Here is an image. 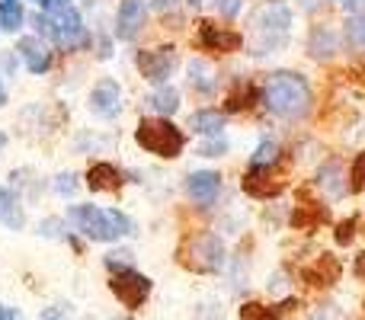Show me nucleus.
Returning a JSON list of instances; mask_svg holds the SVG:
<instances>
[{
    "instance_id": "obj_1",
    "label": "nucleus",
    "mask_w": 365,
    "mask_h": 320,
    "mask_svg": "<svg viewBox=\"0 0 365 320\" xmlns=\"http://www.w3.org/2000/svg\"><path fill=\"white\" fill-rule=\"evenodd\" d=\"M263 106L269 109L279 119L298 122L311 113V103H314V93H311V83L304 81V74L298 71H276V74L266 77L263 83Z\"/></svg>"
},
{
    "instance_id": "obj_2",
    "label": "nucleus",
    "mask_w": 365,
    "mask_h": 320,
    "mask_svg": "<svg viewBox=\"0 0 365 320\" xmlns=\"http://www.w3.org/2000/svg\"><path fill=\"white\" fill-rule=\"evenodd\" d=\"M292 38V10L285 0H266L253 10L250 16V55L263 58V55H276L289 45Z\"/></svg>"
},
{
    "instance_id": "obj_3",
    "label": "nucleus",
    "mask_w": 365,
    "mask_h": 320,
    "mask_svg": "<svg viewBox=\"0 0 365 320\" xmlns=\"http://www.w3.org/2000/svg\"><path fill=\"white\" fill-rule=\"evenodd\" d=\"M68 224L81 231L87 240L96 244H109L119 237H132L135 221L119 208H100V205H71L68 208Z\"/></svg>"
},
{
    "instance_id": "obj_4",
    "label": "nucleus",
    "mask_w": 365,
    "mask_h": 320,
    "mask_svg": "<svg viewBox=\"0 0 365 320\" xmlns=\"http://www.w3.org/2000/svg\"><path fill=\"white\" fill-rule=\"evenodd\" d=\"M135 141L145 154H154L160 160H177L186 151V132L180 125H173L164 115H148L135 128Z\"/></svg>"
},
{
    "instance_id": "obj_5",
    "label": "nucleus",
    "mask_w": 365,
    "mask_h": 320,
    "mask_svg": "<svg viewBox=\"0 0 365 320\" xmlns=\"http://www.w3.org/2000/svg\"><path fill=\"white\" fill-rule=\"evenodd\" d=\"M182 263L195 272H221L227 263V253H225V240L212 231H199V234H189L186 244L180 250Z\"/></svg>"
},
{
    "instance_id": "obj_6",
    "label": "nucleus",
    "mask_w": 365,
    "mask_h": 320,
    "mask_svg": "<svg viewBox=\"0 0 365 320\" xmlns=\"http://www.w3.org/2000/svg\"><path fill=\"white\" fill-rule=\"evenodd\" d=\"M177 61H180V58H177V48H173V45L141 48L138 55H135V68H138V74L145 77L148 83H154V87H164V83L170 81Z\"/></svg>"
},
{
    "instance_id": "obj_7",
    "label": "nucleus",
    "mask_w": 365,
    "mask_h": 320,
    "mask_svg": "<svg viewBox=\"0 0 365 320\" xmlns=\"http://www.w3.org/2000/svg\"><path fill=\"white\" fill-rule=\"evenodd\" d=\"M151 289H154V282L138 269H119L109 279V291H113L122 301V308H128V311L141 308V304L148 301V295H151Z\"/></svg>"
},
{
    "instance_id": "obj_8",
    "label": "nucleus",
    "mask_w": 365,
    "mask_h": 320,
    "mask_svg": "<svg viewBox=\"0 0 365 320\" xmlns=\"http://www.w3.org/2000/svg\"><path fill=\"white\" fill-rule=\"evenodd\" d=\"M55 45L58 48H64V51L93 48V32L87 29V23H83V16H81L77 6H71L68 13L55 16Z\"/></svg>"
},
{
    "instance_id": "obj_9",
    "label": "nucleus",
    "mask_w": 365,
    "mask_h": 320,
    "mask_svg": "<svg viewBox=\"0 0 365 320\" xmlns=\"http://www.w3.org/2000/svg\"><path fill=\"white\" fill-rule=\"evenodd\" d=\"M195 42L202 51H215V55H231V51L244 48V36L227 26H218L212 19H199L195 23Z\"/></svg>"
},
{
    "instance_id": "obj_10",
    "label": "nucleus",
    "mask_w": 365,
    "mask_h": 320,
    "mask_svg": "<svg viewBox=\"0 0 365 320\" xmlns=\"http://www.w3.org/2000/svg\"><path fill=\"white\" fill-rule=\"evenodd\" d=\"M87 106H90V113H93L96 119L113 122L115 115L122 113V87H119V81H113V77L96 81L93 90H90Z\"/></svg>"
},
{
    "instance_id": "obj_11",
    "label": "nucleus",
    "mask_w": 365,
    "mask_h": 320,
    "mask_svg": "<svg viewBox=\"0 0 365 320\" xmlns=\"http://www.w3.org/2000/svg\"><path fill=\"white\" fill-rule=\"evenodd\" d=\"M19 55V61L26 64V71H29L32 77H42L51 71V61H55V51H51V45L45 42L42 36H23L16 42V48H13Z\"/></svg>"
},
{
    "instance_id": "obj_12",
    "label": "nucleus",
    "mask_w": 365,
    "mask_h": 320,
    "mask_svg": "<svg viewBox=\"0 0 365 320\" xmlns=\"http://www.w3.org/2000/svg\"><path fill=\"white\" fill-rule=\"evenodd\" d=\"M240 189H244L250 199H272V195H279L285 189V182L276 180V173H272L269 163H250L247 173H244Z\"/></svg>"
},
{
    "instance_id": "obj_13",
    "label": "nucleus",
    "mask_w": 365,
    "mask_h": 320,
    "mask_svg": "<svg viewBox=\"0 0 365 320\" xmlns=\"http://www.w3.org/2000/svg\"><path fill=\"white\" fill-rule=\"evenodd\" d=\"M145 16H148L145 0H122L119 10H115L113 36L119 38V42H132V38H138V32L145 29Z\"/></svg>"
},
{
    "instance_id": "obj_14",
    "label": "nucleus",
    "mask_w": 365,
    "mask_h": 320,
    "mask_svg": "<svg viewBox=\"0 0 365 320\" xmlns=\"http://www.w3.org/2000/svg\"><path fill=\"white\" fill-rule=\"evenodd\" d=\"M186 192L195 205H215L221 195V173L218 170H195V173L186 176Z\"/></svg>"
},
{
    "instance_id": "obj_15",
    "label": "nucleus",
    "mask_w": 365,
    "mask_h": 320,
    "mask_svg": "<svg viewBox=\"0 0 365 320\" xmlns=\"http://www.w3.org/2000/svg\"><path fill=\"white\" fill-rule=\"evenodd\" d=\"M340 42H343V36L334 26L317 23V26H311L304 48H308V55L314 58V61H330V58H336V51H340Z\"/></svg>"
},
{
    "instance_id": "obj_16",
    "label": "nucleus",
    "mask_w": 365,
    "mask_h": 320,
    "mask_svg": "<svg viewBox=\"0 0 365 320\" xmlns=\"http://www.w3.org/2000/svg\"><path fill=\"white\" fill-rule=\"evenodd\" d=\"M122 170L109 160H96L87 170V189L90 192H119L122 189Z\"/></svg>"
},
{
    "instance_id": "obj_17",
    "label": "nucleus",
    "mask_w": 365,
    "mask_h": 320,
    "mask_svg": "<svg viewBox=\"0 0 365 320\" xmlns=\"http://www.w3.org/2000/svg\"><path fill=\"white\" fill-rule=\"evenodd\" d=\"M0 224L10 227V231H23V227H26L23 199H19L16 189L4 186V182H0Z\"/></svg>"
},
{
    "instance_id": "obj_18",
    "label": "nucleus",
    "mask_w": 365,
    "mask_h": 320,
    "mask_svg": "<svg viewBox=\"0 0 365 320\" xmlns=\"http://www.w3.org/2000/svg\"><path fill=\"white\" fill-rule=\"evenodd\" d=\"M225 125H227V115L221 109H195L189 115V128L195 135H202V138H218L225 132Z\"/></svg>"
},
{
    "instance_id": "obj_19",
    "label": "nucleus",
    "mask_w": 365,
    "mask_h": 320,
    "mask_svg": "<svg viewBox=\"0 0 365 320\" xmlns=\"http://www.w3.org/2000/svg\"><path fill=\"white\" fill-rule=\"evenodd\" d=\"M186 74H189V87H192L195 93H215V87H218L215 71L208 68L202 58H192V61L186 64Z\"/></svg>"
},
{
    "instance_id": "obj_20",
    "label": "nucleus",
    "mask_w": 365,
    "mask_h": 320,
    "mask_svg": "<svg viewBox=\"0 0 365 320\" xmlns=\"http://www.w3.org/2000/svg\"><path fill=\"white\" fill-rule=\"evenodd\" d=\"M340 272H343L340 263H336L330 253H324L314 266H308V269H304V279H308L311 285H334L336 279H340Z\"/></svg>"
},
{
    "instance_id": "obj_21",
    "label": "nucleus",
    "mask_w": 365,
    "mask_h": 320,
    "mask_svg": "<svg viewBox=\"0 0 365 320\" xmlns=\"http://www.w3.org/2000/svg\"><path fill=\"white\" fill-rule=\"evenodd\" d=\"M148 109H151L154 115H164V119H170L173 113L180 109V93L170 87V83H164V87H158L151 96H148Z\"/></svg>"
},
{
    "instance_id": "obj_22",
    "label": "nucleus",
    "mask_w": 365,
    "mask_h": 320,
    "mask_svg": "<svg viewBox=\"0 0 365 320\" xmlns=\"http://www.w3.org/2000/svg\"><path fill=\"white\" fill-rule=\"evenodd\" d=\"M343 45L353 55H365V13H353L343 23Z\"/></svg>"
},
{
    "instance_id": "obj_23",
    "label": "nucleus",
    "mask_w": 365,
    "mask_h": 320,
    "mask_svg": "<svg viewBox=\"0 0 365 320\" xmlns=\"http://www.w3.org/2000/svg\"><path fill=\"white\" fill-rule=\"evenodd\" d=\"M317 186L321 189H327L330 195H334V199H340L343 192H346V182H343V170H340V163L336 160H327L321 167V173H317Z\"/></svg>"
},
{
    "instance_id": "obj_24",
    "label": "nucleus",
    "mask_w": 365,
    "mask_h": 320,
    "mask_svg": "<svg viewBox=\"0 0 365 320\" xmlns=\"http://www.w3.org/2000/svg\"><path fill=\"white\" fill-rule=\"evenodd\" d=\"M26 23L23 0H4L0 4V32H19Z\"/></svg>"
},
{
    "instance_id": "obj_25",
    "label": "nucleus",
    "mask_w": 365,
    "mask_h": 320,
    "mask_svg": "<svg viewBox=\"0 0 365 320\" xmlns=\"http://www.w3.org/2000/svg\"><path fill=\"white\" fill-rule=\"evenodd\" d=\"M330 215H327V208L324 205H317V202H304V205H298L295 208V227H302V231H311V227H317L321 221H327Z\"/></svg>"
},
{
    "instance_id": "obj_26",
    "label": "nucleus",
    "mask_w": 365,
    "mask_h": 320,
    "mask_svg": "<svg viewBox=\"0 0 365 320\" xmlns=\"http://www.w3.org/2000/svg\"><path fill=\"white\" fill-rule=\"evenodd\" d=\"M68 218H58V215H51V218H42L38 221V234L48 240H71V231H68Z\"/></svg>"
},
{
    "instance_id": "obj_27",
    "label": "nucleus",
    "mask_w": 365,
    "mask_h": 320,
    "mask_svg": "<svg viewBox=\"0 0 365 320\" xmlns=\"http://www.w3.org/2000/svg\"><path fill=\"white\" fill-rule=\"evenodd\" d=\"M292 304H282V308H263V304H244V308H240V320H279L285 314V311H289Z\"/></svg>"
},
{
    "instance_id": "obj_28",
    "label": "nucleus",
    "mask_w": 365,
    "mask_h": 320,
    "mask_svg": "<svg viewBox=\"0 0 365 320\" xmlns=\"http://www.w3.org/2000/svg\"><path fill=\"white\" fill-rule=\"evenodd\" d=\"M349 192H365V151H359L353 158V167H349V180H346Z\"/></svg>"
},
{
    "instance_id": "obj_29",
    "label": "nucleus",
    "mask_w": 365,
    "mask_h": 320,
    "mask_svg": "<svg viewBox=\"0 0 365 320\" xmlns=\"http://www.w3.org/2000/svg\"><path fill=\"white\" fill-rule=\"evenodd\" d=\"M250 96H253V90L247 87L244 81H237V83H234V90L227 93V113H240L244 106H250V103H247Z\"/></svg>"
},
{
    "instance_id": "obj_30",
    "label": "nucleus",
    "mask_w": 365,
    "mask_h": 320,
    "mask_svg": "<svg viewBox=\"0 0 365 320\" xmlns=\"http://www.w3.org/2000/svg\"><path fill=\"white\" fill-rule=\"evenodd\" d=\"M279 160V141H272V138H263L257 145V151H253V158H250V163H276Z\"/></svg>"
},
{
    "instance_id": "obj_31",
    "label": "nucleus",
    "mask_w": 365,
    "mask_h": 320,
    "mask_svg": "<svg viewBox=\"0 0 365 320\" xmlns=\"http://www.w3.org/2000/svg\"><path fill=\"white\" fill-rule=\"evenodd\" d=\"M103 263H106V269H109V272L132 269V250H109Z\"/></svg>"
},
{
    "instance_id": "obj_32",
    "label": "nucleus",
    "mask_w": 365,
    "mask_h": 320,
    "mask_svg": "<svg viewBox=\"0 0 365 320\" xmlns=\"http://www.w3.org/2000/svg\"><path fill=\"white\" fill-rule=\"evenodd\" d=\"M356 227H359V218H349V221H340L336 224V244H343L346 247L349 240L356 237Z\"/></svg>"
},
{
    "instance_id": "obj_33",
    "label": "nucleus",
    "mask_w": 365,
    "mask_h": 320,
    "mask_svg": "<svg viewBox=\"0 0 365 320\" xmlns=\"http://www.w3.org/2000/svg\"><path fill=\"white\" fill-rule=\"evenodd\" d=\"M225 151H227V141L221 138V135H218V138H208L205 145L199 148V154H202V158H221V154H225Z\"/></svg>"
},
{
    "instance_id": "obj_34",
    "label": "nucleus",
    "mask_w": 365,
    "mask_h": 320,
    "mask_svg": "<svg viewBox=\"0 0 365 320\" xmlns=\"http://www.w3.org/2000/svg\"><path fill=\"white\" fill-rule=\"evenodd\" d=\"M38 6H42V13H48V16H61V13H68L71 6H74V0H38Z\"/></svg>"
},
{
    "instance_id": "obj_35",
    "label": "nucleus",
    "mask_w": 365,
    "mask_h": 320,
    "mask_svg": "<svg viewBox=\"0 0 365 320\" xmlns=\"http://www.w3.org/2000/svg\"><path fill=\"white\" fill-rule=\"evenodd\" d=\"M215 4H218L221 19H234L240 13V6H244V0H215Z\"/></svg>"
},
{
    "instance_id": "obj_36",
    "label": "nucleus",
    "mask_w": 365,
    "mask_h": 320,
    "mask_svg": "<svg viewBox=\"0 0 365 320\" xmlns=\"http://www.w3.org/2000/svg\"><path fill=\"white\" fill-rule=\"evenodd\" d=\"M55 189H58V195H74L77 192V180L71 173H61L55 180Z\"/></svg>"
},
{
    "instance_id": "obj_37",
    "label": "nucleus",
    "mask_w": 365,
    "mask_h": 320,
    "mask_svg": "<svg viewBox=\"0 0 365 320\" xmlns=\"http://www.w3.org/2000/svg\"><path fill=\"white\" fill-rule=\"evenodd\" d=\"M353 272H356V279H365V253H359V257H356Z\"/></svg>"
},
{
    "instance_id": "obj_38",
    "label": "nucleus",
    "mask_w": 365,
    "mask_h": 320,
    "mask_svg": "<svg viewBox=\"0 0 365 320\" xmlns=\"http://www.w3.org/2000/svg\"><path fill=\"white\" fill-rule=\"evenodd\" d=\"M0 320H19V311L16 308H4V304H0Z\"/></svg>"
},
{
    "instance_id": "obj_39",
    "label": "nucleus",
    "mask_w": 365,
    "mask_h": 320,
    "mask_svg": "<svg viewBox=\"0 0 365 320\" xmlns=\"http://www.w3.org/2000/svg\"><path fill=\"white\" fill-rule=\"evenodd\" d=\"M177 4H180V0H154V6H158V10H173Z\"/></svg>"
},
{
    "instance_id": "obj_40",
    "label": "nucleus",
    "mask_w": 365,
    "mask_h": 320,
    "mask_svg": "<svg viewBox=\"0 0 365 320\" xmlns=\"http://www.w3.org/2000/svg\"><path fill=\"white\" fill-rule=\"evenodd\" d=\"M334 4H343L346 10H356V6H359V0H334Z\"/></svg>"
},
{
    "instance_id": "obj_41",
    "label": "nucleus",
    "mask_w": 365,
    "mask_h": 320,
    "mask_svg": "<svg viewBox=\"0 0 365 320\" xmlns=\"http://www.w3.org/2000/svg\"><path fill=\"white\" fill-rule=\"evenodd\" d=\"M6 106V87H4V77H0V109Z\"/></svg>"
},
{
    "instance_id": "obj_42",
    "label": "nucleus",
    "mask_w": 365,
    "mask_h": 320,
    "mask_svg": "<svg viewBox=\"0 0 365 320\" xmlns=\"http://www.w3.org/2000/svg\"><path fill=\"white\" fill-rule=\"evenodd\" d=\"M302 6H304V10H314V6H317V0H304Z\"/></svg>"
},
{
    "instance_id": "obj_43",
    "label": "nucleus",
    "mask_w": 365,
    "mask_h": 320,
    "mask_svg": "<svg viewBox=\"0 0 365 320\" xmlns=\"http://www.w3.org/2000/svg\"><path fill=\"white\" fill-rule=\"evenodd\" d=\"M42 320H61V317H58V314H55V311H48V314H45Z\"/></svg>"
},
{
    "instance_id": "obj_44",
    "label": "nucleus",
    "mask_w": 365,
    "mask_h": 320,
    "mask_svg": "<svg viewBox=\"0 0 365 320\" xmlns=\"http://www.w3.org/2000/svg\"><path fill=\"white\" fill-rule=\"evenodd\" d=\"M4 148H6V135L0 132V151H4Z\"/></svg>"
},
{
    "instance_id": "obj_45",
    "label": "nucleus",
    "mask_w": 365,
    "mask_h": 320,
    "mask_svg": "<svg viewBox=\"0 0 365 320\" xmlns=\"http://www.w3.org/2000/svg\"><path fill=\"white\" fill-rule=\"evenodd\" d=\"M189 4H192V6H202V4H208V0H189Z\"/></svg>"
},
{
    "instance_id": "obj_46",
    "label": "nucleus",
    "mask_w": 365,
    "mask_h": 320,
    "mask_svg": "<svg viewBox=\"0 0 365 320\" xmlns=\"http://www.w3.org/2000/svg\"><path fill=\"white\" fill-rule=\"evenodd\" d=\"M125 320H135V317H125Z\"/></svg>"
},
{
    "instance_id": "obj_47",
    "label": "nucleus",
    "mask_w": 365,
    "mask_h": 320,
    "mask_svg": "<svg viewBox=\"0 0 365 320\" xmlns=\"http://www.w3.org/2000/svg\"><path fill=\"white\" fill-rule=\"evenodd\" d=\"M0 4H4V0H0Z\"/></svg>"
},
{
    "instance_id": "obj_48",
    "label": "nucleus",
    "mask_w": 365,
    "mask_h": 320,
    "mask_svg": "<svg viewBox=\"0 0 365 320\" xmlns=\"http://www.w3.org/2000/svg\"><path fill=\"white\" fill-rule=\"evenodd\" d=\"M36 4H38V0H36Z\"/></svg>"
},
{
    "instance_id": "obj_49",
    "label": "nucleus",
    "mask_w": 365,
    "mask_h": 320,
    "mask_svg": "<svg viewBox=\"0 0 365 320\" xmlns=\"http://www.w3.org/2000/svg\"><path fill=\"white\" fill-rule=\"evenodd\" d=\"M362 4H365V0H362Z\"/></svg>"
}]
</instances>
